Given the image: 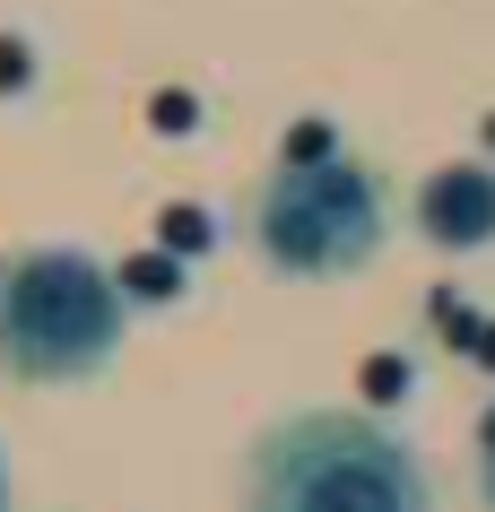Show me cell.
<instances>
[{
    "instance_id": "1",
    "label": "cell",
    "mask_w": 495,
    "mask_h": 512,
    "mask_svg": "<svg viewBox=\"0 0 495 512\" xmlns=\"http://www.w3.org/2000/svg\"><path fill=\"white\" fill-rule=\"evenodd\" d=\"M244 512H435V478L365 408H296L244 460Z\"/></svg>"
},
{
    "instance_id": "2",
    "label": "cell",
    "mask_w": 495,
    "mask_h": 512,
    "mask_svg": "<svg viewBox=\"0 0 495 512\" xmlns=\"http://www.w3.org/2000/svg\"><path fill=\"white\" fill-rule=\"evenodd\" d=\"M131 296L79 243H27L0 252V374L9 382H96L122 356Z\"/></svg>"
},
{
    "instance_id": "3",
    "label": "cell",
    "mask_w": 495,
    "mask_h": 512,
    "mask_svg": "<svg viewBox=\"0 0 495 512\" xmlns=\"http://www.w3.org/2000/svg\"><path fill=\"white\" fill-rule=\"evenodd\" d=\"M244 235L278 278H357L383 252L391 209H383V183L339 148L322 165H278L244 200Z\"/></svg>"
},
{
    "instance_id": "4",
    "label": "cell",
    "mask_w": 495,
    "mask_h": 512,
    "mask_svg": "<svg viewBox=\"0 0 495 512\" xmlns=\"http://www.w3.org/2000/svg\"><path fill=\"white\" fill-rule=\"evenodd\" d=\"M417 217V243L443 252V261H461V252H487L495 243V157H452L435 165L409 200Z\"/></svg>"
},
{
    "instance_id": "5",
    "label": "cell",
    "mask_w": 495,
    "mask_h": 512,
    "mask_svg": "<svg viewBox=\"0 0 495 512\" xmlns=\"http://www.w3.org/2000/svg\"><path fill=\"white\" fill-rule=\"evenodd\" d=\"M157 252H174V261H200V252H209V217H200V209H165L157 217Z\"/></svg>"
},
{
    "instance_id": "6",
    "label": "cell",
    "mask_w": 495,
    "mask_h": 512,
    "mask_svg": "<svg viewBox=\"0 0 495 512\" xmlns=\"http://www.w3.org/2000/svg\"><path fill=\"white\" fill-rule=\"evenodd\" d=\"M122 278V296H174L183 278H174V252H148V261H131V270H113Z\"/></svg>"
},
{
    "instance_id": "7",
    "label": "cell",
    "mask_w": 495,
    "mask_h": 512,
    "mask_svg": "<svg viewBox=\"0 0 495 512\" xmlns=\"http://www.w3.org/2000/svg\"><path fill=\"white\" fill-rule=\"evenodd\" d=\"M322 157H339V131L330 122H296L287 131V165H322Z\"/></svg>"
},
{
    "instance_id": "8",
    "label": "cell",
    "mask_w": 495,
    "mask_h": 512,
    "mask_svg": "<svg viewBox=\"0 0 495 512\" xmlns=\"http://www.w3.org/2000/svg\"><path fill=\"white\" fill-rule=\"evenodd\" d=\"M365 391H374V400H409V365H400V356H374V365H365Z\"/></svg>"
},
{
    "instance_id": "9",
    "label": "cell",
    "mask_w": 495,
    "mask_h": 512,
    "mask_svg": "<svg viewBox=\"0 0 495 512\" xmlns=\"http://www.w3.org/2000/svg\"><path fill=\"white\" fill-rule=\"evenodd\" d=\"M478 495H487V512H495V400H487V417H478Z\"/></svg>"
},
{
    "instance_id": "10",
    "label": "cell",
    "mask_w": 495,
    "mask_h": 512,
    "mask_svg": "<svg viewBox=\"0 0 495 512\" xmlns=\"http://www.w3.org/2000/svg\"><path fill=\"white\" fill-rule=\"evenodd\" d=\"M0 87H27V44H18V35L0 44Z\"/></svg>"
},
{
    "instance_id": "11",
    "label": "cell",
    "mask_w": 495,
    "mask_h": 512,
    "mask_svg": "<svg viewBox=\"0 0 495 512\" xmlns=\"http://www.w3.org/2000/svg\"><path fill=\"white\" fill-rule=\"evenodd\" d=\"M0 512H9V452H0Z\"/></svg>"
},
{
    "instance_id": "12",
    "label": "cell",
    "mask_w": 495,
    "mask_h": 512,
    "mask_svg": "<svg viewBox=\"0 0 495 512\" xmlns=\"http://www.w3.org/2000/svg\"><path fill=\"white\" fill-rule=\"evenodd\" d=\"M487 139H495V122H487Z\"/></svg>"
}]
</instances>
